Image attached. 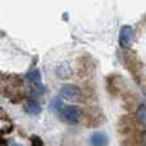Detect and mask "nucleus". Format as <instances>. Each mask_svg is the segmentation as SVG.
<instances>
[{
	"label": "nucleus",
	"mask_w": 146,
	"mask_h": 146,
	"mask_svg": "<svg viewBox=\"0 0 146 146\" xmlns=\"http://www.w3.org/2000/svg\"><path fill=\"white\" fill-rule=\"evenodd\" d=\"M26 80H27L30 83H32V85L36 87V90L38 88L40 91H42L44 86H42V83H41V74H40V71H38V69H32V71H30L27 74H26Z\"/></svg>",
	"instance_id": "39448f33"
},
{
	"label": "nucleus",
	"mask_w": 146,
	"mask_h": 146,
	"mask_svg": "<svg viewBox=\"0 0 146 146\" xmlns=\"http://www.w3.org/2000/svg\"><path fill=\"white\" fill-rule=\"evenodd\" d=\"M10 146H23V145L18 144V142H10Z\"/></svg>",
	"instance_id": "9b49d317"
},
{
	"label": "nucleus",
	"mask_w": 146,
	"mask_h": 146,
	"mask_svg": "<svg viewBox=\"0 0 146 146\" xmlns=\"http://www.w3.org/2000/svg\"><path fill=\"white\" fill-rule=\"evenodd\" d=\"M60 96L64 100L68 101H76L81 98V90L77 87L76 85H71V83H67L63 85L60 88Z\"/></svg>",
	"instance_id": "f03ea898"
},
{
	"label": "nucleus",
	"mask_w": 146,
	"mask_h": 146,
	"mask_svg": "<svg viewBox=\"0 0 146 146\" xmlns=\"http://www.w3.org/2000/svg\"><path fill=\"white\" fill-rule=\"evenodd\" d=\"M90 145L91 146H108L109 139L104 132H94L90 136Z\"/></svg>",
	"instance_id": "20e7f679"
},
{
	"label": "nucleus",
	"mask_w": 146,
	"mask_h": 146,
	"mask_svg": "<svg viewBox=\"0 0 146 146\" xmlns=\"http://www.w3.org/2000/svg\"><path fill=\"white\" fill-rule=\"evenodd\" d=\"M62 115L66 121L71 122V123H77L83 115V111L81 108L76 105H67L62 108Z\"/></svg>",
	"instance_id": "f257e3e1"
},
{
	"label": "nucleus",
	"mask_w": 146,
	"mask_h": 146,
	"mask_svg": "<svg viewBox=\"0 0 146 146\" xmlns=\"http://www.w3.org/2000/svg\"><path fill=\"white\" fill-rule=\"evenodd\" d=\"M26 111L31 115H37L41 113V105L36 100H28L26 104Z\"/></svg>",
	"instance_id": "423d86ee"
},
{
	"label": "nucleus",
	"mask_w": 146,
	"mask_h": 146,
	"mask_svg": "<svg viewBox=\"0 0 146 146\" xmlns=\"http://www.w3.org/2000/svg\"><path fill=\"white\" fill-rule=\"evenodd\" d=\"M56 73H58V76L60 77V80H66V78L71 77L72 71H71V68H69V66L63 64V66H60L58 69H56Z\"/></svg>",
	"instance_id": "0eeeda50"
},
{
	"label": "nucleus",
	"mask_w": 146,
	"mask_h": 146,
	"mask_svg": "<svg viewBox=\"0 0 146 146\" xmlns=\"http://www.w3.org/2000/svg\"><path fill=\"white\" fill-rule=\"evenodd\" d=\"M136 117H137V121H139L142 126L146 127V104H142L139 108V110H137V113H136Z\"/></svg>",
	"instance_id": "6e6552de"
},
{
	"label": "nucleus",
	"mask_w": 146,
	"mask_h": 146,
	"mask_svg": "<svg viewBox=\"0 0 146 146\" xmlns=\"http://www.w3.org/2000/svg\"><path fill=\"white\" fill-rule=\"evenodd\" d=\"M31 144H32V146H44L42 140H41L40 137H37V136L31 137Z\"/></svg>",
	"instance_id": "9d476101"
},
{
	"label": "nucleus",
	"mask_w": 146,
	"mask_h": 146,
	"mask_svg": "<svg viewBox=\"0 0 146 146\" xmlns=\"http://www.w3.org/2000/svg\"><path fill=\"white\" fill-rule=\"evenodd\" d=\"M133 42V30L131 26H123L119 31V45L123 49H128Z\"/></svg>",
	"instance_id": "7ed1b4c3"
},
{
	"label": "nucleus",
	"mask_w": 146,
	"mask_h": 146,
	"mask_svg": "<svg viewBox=\"0 0 146 146\" xmlns=\"http://www.w3.org/2000/svg\"><path fill=\"white\" fill-rule=\"evenodd\" d=\"M63 101L60 100V99L55 98L53 101H51V109L53 110H62V108H63Z\"/></svg>",
	"instance_id": "1a4fd4ad"
},
{
	"label": "nucleus",
	"mask_w": 146,
	"mask_h": 146,
	"mask_svg": "<svg viewBox=\"0 0 146 146\" xmlns=\"http://www.w3.org/2000/svg\"><path fill=\"white\" fill-rule=\"evenodd\" d=\"M142 141H144V144H145V146H146V132L144 133V137H142Z\"/></svg>",
	"instance_id": "f8f14e48"
}]
</instances>
